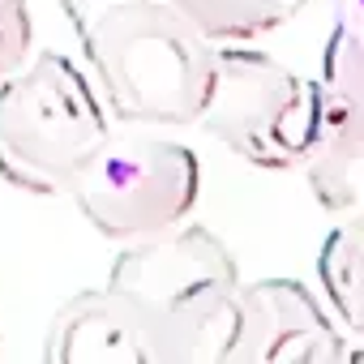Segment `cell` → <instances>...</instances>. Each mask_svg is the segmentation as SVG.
<instances>
[{
  "mask_svg": "<svg viewBox=\"0 0 364 364\" xmlns=\"http://www.w3.org/2000/svg\"><path fill=\"white\" fill-rule=\"evenodd\" d=\"M95 90L120 124H198L219 48L176 0H60Z\"/></svg>",
  "mask_w": 364,
  "mask_h": 364,
  "instance_id": "cell-1",
  "label": "cell"
},
{
  "mask_svg": "<svg viewBox=\"0 0 364 364\" xmlns=\"http://www.w3.org/2000/svg\"><path fill=\"white\" fill-rule=\"evenodd\" d=\"M107 291L124 309L146 364H223L240 270L232 249L202 223H180L124 245Z\"/></svg>",
  "mask_w": 364,
  "mask_h": 364,
  "instance_id": "cell-2",
  "label": "cell"
},
{
  "mask_svg": "<svg viewBox=\"0 0 364 364\" xmlns=\"http://www.w3.org/2000/svg\"><path fill=\"white\" fill-rule=\"evenodd\" d=\"M107 107L65 52H31L0 77V180L35 198H60L107 141Z\"/></svg>",
  "mask_w": 364,
  "mask_h": 364,
  "instance_id": "cell-3",
  "label": "cell"
},
{
  "mask_svg": "<svg viewBox=\"0 0 364 364\" xmlns=\"http://www.w3.org/2000/svg\"><path fill=\"white\" fill-rule=\"evenodd\" d=\"M198 124L262 171L304 167L317 137V82L270 52L228 43L215 56Z\"/></svg>",
  "mask_w": 364,
  "mask_h": 364,
  "instance_id": "cell-4",
  "label": "cell"
},
{
  "mask_svg": "<svg viewBox=\"0 0 364 364\" xmlns=\"http://www.w3.org/2000/svg\"><path fill=\"white\" fill-rule=\"evenodd\" d=\"M69 193L103 240L137 245L180 228L193 215L202 193V163L176 137L124 129L107 133Z\"/></svg>",
  "mask_w": 364,
  "mask_h": 364,
  "instance_id": "cell-5",
  "label": "cell"
},
{
  "mask_svg": "<svg viewBox=\"0 0 364 364\" xmlns=\"http://www.w3.org/2000/svg\"><path fill=\"white\" fill-rule=\"evenodd\" d=\"M304 176L330 215H364V31L351 22H338L321 52L317 137Z\"/></svg>",
  "mask_w": 364,
  "mask_h": 364,
  "instance_id": "cell-6",
  "label": "cell"
},
{
  "mask_svg": "<svg viewBox=\"0 0 364 364\" xmlns=\"http://www.w3.org/2000/svg\"><path fill=\"white\" fill-rule=\"evenodd\" d=\"M347 338L300 279H257L236 296L223 364H338Z\"/></svg>",
  "mask_w": 364,
  "mask_h": 364,
  "instance_id": "cell-7",
  "label": "cell"
},
{
  "mask_svg": "<svg viewBox=\"0 0 364 364\" xmlns=\"http://www.w3.org/2000/svg\"><path fill=\"white\" fill-rule=\"evenodd\" d=\"M43 355L52 364H146L137 330L107 287L77 291L56 309Z\"/></svg>",
  "mask_w": 364,
  "mask_h": 364,
  "instance_id": "cell-8",
  "label": "cell"
},
{
  "mask_svg": "<svg viewBox=\"0 0 364 364\" xmlns=\"http://www.w3.org/2000/svg\"><path fill=\"white\" fill-rule=\"evenodd\" d=\"M317 279L347 334L364 338V215H343V223L321 240Z\"/></svg>",
  "mask_w": 364,
  "mask_h": 364,
  "instance_id": "cell-9",
  "label": "cell"
},
{
  "mask_svg": "<svg viewBox=\"0 0 364 364\" xmlns=\"http://www.w3.org/2000/svg\"><path fill=\"white\" fill-rule=\"evenodd\" d=\"M309 0H176L210 43H249L287 26Z\"/></svg>",
  "mask_w": 364,
  "mask_h": 364,
  "instance_id": "cell-10",
  "label": "cell"
},
{
  "mask_svg": "<svg viewBox=\"0 0 364 364\" xmlns=\"http://www.w3.org/2000/svg\"><path fill=\"white\" fill-rule=\"evenodd\" d=\"M35 52V26L26 0H0V77H9Z\"/></svg>",
  "mask_w": 364,
  "mask_h": 364,
  "instance_id": "cell-11",
  "label": "cell"
},
{
  "mask_svg": "<svg viewBox=\"0 0 364 364\" xmlns=\"http://www.w3.org/2000/svg\"><path fill=\"white\" fill-rule=\"evenodd\" d=\"M360 14H364V0H360Z\"/></svg>",
  "mask_w": 364,
  "mask_h": 364,
  "instance_id": "cell-12",
  "label": "cell"
}]
</instances>
